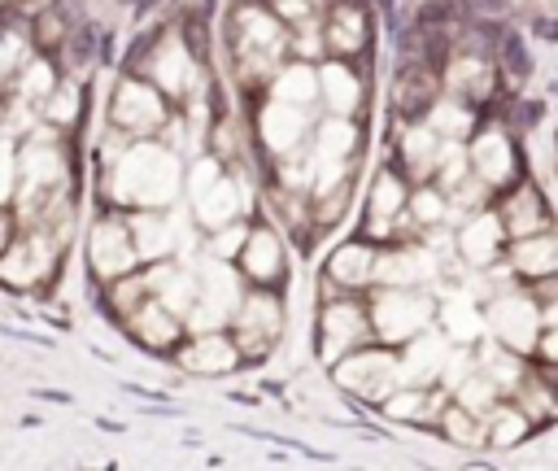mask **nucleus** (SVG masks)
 Masks as SVG:
<instances>
[{
	"label": "nucleus",
	"mask_w": 558,
	"mask_h": 471,
	"mask_svg": "<svg viewBox=\"0 0 558 471\" xmlns=\"http://www.w3.org/2000/svg\"><path fill=\"white\" fill-rule=\"evenodd\" d=\"M235 209H240V192H235L231 183H222V179H218V183H209V188L196 196V218H201V222H209V227H222Z\"/></svg>",
	"instance_id": "nucleus-9"
},
{
	"label": "nucleus",
	"mask_w": 558,
	"mask_h": 471,
	"mask_svg": "<svg viewBox=\"0 0 558 471\" xmlns=\"http://www.w3.org/2000/svg\"><path fill=\"white\" fill-rule=\"evenodd\" d=\"M336 44H357V17H353V13H340V22H336Z\"/></svg>",
	"instance_id": "nucleus-30"
},
{
	"label": "nucleus",
	"mask_w": 558,
	"mask_h": 471,
	"mask_svg": "<svg viewBox=\"0 0 558 471\" xmlns=\"http://www.w3.org/2000/svg\"><path fill=\"white\" fill-rule=\"evenodd\" d=\"M209 183H218V166H214V161H201V166H196V174H192V192L201 196Z\"/></svg>",
	"instance_id": "nucleus-29"
},
{
	"label": "nucleus",
	"mask_w": 558,
	"mask_h": 471,
	"mask_svg": "<svg viewBox=\"0 0 558 471\" xmlns=\"http://www.w3.org/2000/svg\"><path fill=\"white\" fill-rule=\"evenodd\" d=\"M244 262L257 279H270L279 270V240L275 235H253L248 249H244Z\"/></svg>",
	"instance_id": "nucleus-16"
},
{
	"label": "nucleus",
	"mask_w": 558,
	"mask_h": 471,
	"mask_svg": "<svg viewBox=\"0 0 558 471\" xmlns=\"http://www.w3.org/2000/svg\"><path fill=\"white\" fill-rule=\"evenodd\" d=\"M170 249V227L161 218H135V253L140 257H161Z\"/></svg>",
	"instance_id": "nucleus-15"
},
{
	"label": "nucleus",
	"mask_w": 558,
	"mask_h": 471,
	"mask_svg": "<svg viewBox=\"0 0 558 471\" xmlns=\"http://www.w3.org/2000/svg\"><path fill=\"white\" fill-rule=\"evenodd\" d=\"M240 52H244L248 70H262L279 52V26L257 9L240 13Z\"/></svg>",
	"instance_id": "nucleus-2"
},
{
	"label": "nucleus",
	"mask_w": 558,
	"mask_h": 471,
	"mask_svg": "<svg viewBox=\"0 0 558 471\" xmlns=\"http://www.w3.org/2000/svg\"><path fill=\"white\" fill-rule=\"evenodd\" d=\"M275 331H279V310H275V301H266V297L248 301L244 314H240V340H244L248 349H266V340H270Z\"/></svg>",
	"instance_id": "nucleus-7"
},
{
	"label": "nucleus",
	"mask_w": 558,
	"mask_h": 471,
	"mask_svg": "<svg viewBox=\"0 0 558 471\" xmlns=\"http://www.w3.org/2000/svg\"><path fill=\"white\" fill-rule=\"evenodd\" d=\"M201 292H205V305H214V310H235V301H240V288H235V275L222 266V262H205L201 266Z\"/></svg>",
	"instance_id": "nucleus-8"
},
{
	"label": "nucleus",
	"mask_w": 558,
	"mask_h": 471,
	"mask_svg": "<svg viewBox=\"0 0 558 471\" xmlns=\"http://www.w3.org/2000/svg\"><path fill=\"white\" fill-rule=\"evenodd\" d=\"M44 266H48V249H44V244H22V249H13V253L0 262V275H4L9 283H31Z\"/></svg>",
	"instance_id": "nucleus-11"
},
{
	"label": "nucleus",
	"mask_w": 558,
	"mask_h": 471,
	"mask_svg": "<svg viewBox=\"0 0 558 471\" xmlns=\"http://www.w3.org/2000/svg\"><path fill=\"white\" fill-rule=\"evenodd\" d=\"M26 174H31V183H52V179H61V157L52 148H31Z\"/></svg>",
	"instance_id": "nucleus-23"
},
{
	"label": "nucleus",
	"mask_w": 558,
	"mask_h": 471,
	"mask_svg": "<svg viewBox=\"0 0 558 471\" xmlns=\"http://www.w3.org/2000/svg\"><path fill=\"white\" fill-rule=\"evenodd\" d=\"M375 323H379L384 336H405L414 323H423V305H414L405 297H388V301H379Z\"/></svg>",
	"instance_id": "nucleus-12"
},
{
	"label": "nucleus",
	"mask_w": 558,
	"mask_h": 471,
	"mask_svg": "<svg viewBox=\"0 0 558 471\" xmlns=\"http://www.w3.org/2000/svg\"><path fill=\"white\" fill-rule=\"evenodd\" d=\"M179 192V166L166 148L157 144H140L122 157L118 166V196L135 201V205H166Z\"/></svg>",
	"instance_id": "nucleus-1"
},
{
	"label": "nucleus",
	"mask_w": 558,
	"mask_h": 471,
	"mask_svg": "<svg viewBox=\"0 0 558 471\" xmlns=\"http://www.w3.org/2000/svg\"><path fill=\"white\" fill-rule=\"evenodd\" d=\"M418 410V397H397L392 401V414H414Z\"/></svg>",
	"instance_id": "nucleus-33"
},
{
	"label": "nucleus",
	"mask_w": 558,
	"mask_h": 471,
	"mask_svg": "<svg viewBox=\"0 0 558 471\" xmlns=\"http://www.w3.org/2000/svg\"><path fill=\"white\" fill-rule=\"evenodd\" d=\"M340 384L344 388H357V392H384L388 384H392V362L388 358H379V353H357V358H349V362H340Z\"/></svg>",
	"instance_id": "nucleus-4"
},
{
	"label": "nucleus",
	"mask_w": 558,
	"mask_h": 471,
	"mask_svg": "<svg viewBox=\"0 0 558 471\" xmlns=\"http://www.w3.org/2000/svg\"><path fill=\"white\" fill-rule=\"evenodd\" d=\"M397 201H401V188H397V179H379L375 183V214H392L397 209Z\"/></svg>",
	"instance_id": "nucleus-24"
},
{
	"label": "nucleus",
	"mask_w": 558,
	"mask_h": 471,
	"mask_svg": "<svg viewBox=\"0 0 558 471\" xmlns=\"http://www.w3.org/2000/svg\"><path fill=\"white\" fill-rule=\"evenodd\" d=\"M48 87H52V74H48V65L35 61V65L26 70V96H44Z\"/></svg>",
	"instance_id": "nucleus-27"
},
{
	"label": "nucleus",
	"mask_w": 558,
	"mask_h": 471,
	"mask_svg": "<svg viewBox=\"0 0 558 471\" xmlns=\"http://www.w3.org/2000/svg\"><path fill=\"white\" fill-rule=\"evenodd\" d=\"M9 52H13V48H0V74L9 70Z\"/></svg>",
	"instance_id": "nucleus-35"
},
{
	"label": "nucleus",
	"mask_w": 558,
	"mask_h": 471,
	"mask_svg": "<svg viewBox=\"0 0 558 471\" xmlns=\"http://www.w3.org/2000/svg\"><path fill=\"white\" fill-rule=\"evenodd\" d=\"M414 270H418L414 257H384L379 262V279H410Z\"/></svg>",
	"instance_id": "nucleus-25"
},
{
	"label": "nucleus",
	"mask_w": 558,
	"mask_h": 471,
	"mask_svg": "<svg viewBox=\"0 0 558 471\" xmlns=\"http://www.w3.org/2000/svg\"><path fill=\"white\" fill-rule=\"evenodd\" d=\"M262 135L270 148H292L301 135V109L275 96V105H266V113H262Z\"/></svg>",
	"instance_id": "nucleus-6"
},
{
	"label": "nucleus",
	"mask_w": 558,
	"mask_h": 471,
	"mask_svg": "<svg viewBox=\"0 0 558 471\" xmlns=\"http://www.w3.org/2000/svg\"><path fill=\"white\" fill-rule=\"evenodd\" d=\"M140 336H148L153 345H166L170 336H174V318L166 314V305H148V310H140Z\"/></svg>",
	"instance_id": "nucleus-21"
},
{
	"label": "nucleus",
	"mask_w": 558,
	"mask_h": 471,
	"mask_svg": "<svg viewBox=\"0 0 558 471\" xmlns=\"http://www.w3.org/2000/svg\"><path fill=\"white\" fill-rule=\"evenodd\" d=\"M235 362V349L218 336H201L192 349H187V366L192 371H227Z\"/></svg>",
	"instance_id": "nucleus-13"
},
{
	"label": "nucleus",
	"mask_w": 558,
	"mask_h": 471,
	"mask_svg": "<svg viewBox=\"0 0 558 471\" xmlns=\"http://www.w3.org/2000/svg\"><path fill=\"white\" fill-rule=\"evenodd\" d=\"M436 209H440L436 196H418V214H423V218H436Z\"/></svg>",
	"instance_id": "nucleus-34"
},
{
	"label": "nucleus",
	"mask_w": 558,
	"mask_h": 471,
	"mask_svg": "<svg viewBox=\"0 0 558 471\" xmlns=\"http://www.w3.org/2000/svg\"><path fill=\"white\" fill-rule=\"evenodd\" d=\"M279 100H288V105L314 100V70L310 65H288L279 74Z\"/></svg>",
	"instance_id": "nucleus-17"
},
{
	"label": "nucleus",
	"mask_w": 558,
	"mask_h": 471,
	"mask_svg": "<svg viewBox=\"0 0 558 471\" xmlns=\"http://www.w3.org/2000/svg\"><path fill=\"white\" fill-rule=\"evenodd\" d=\"M131 262H135V244L126 240V231L113 222H100L92 231V266L100 275H122Z\"/></svg>",
	"instance_id": "nucleus-3"
},
{
	"label": "nucleus",
	"mask_w": 558,
	"mask_h": 471,
	"mask_svg": "<svg viewBox=\"0 0 558 471\" xmlns=\"http://www.w3.org/2000/svg\"><path fill=\"white\" fill-rule=\"evenodd\" d=\"M240 240H244V231H222L214 249H218V253H235V249H240Z\"/></svg>",
	"instance_id": "nucleus-31"
},
{
	"label": "nucleus",
	"mask_w": 558,
	"mask_h": 471,
	"mask_svg": "<svg viewBox=\"0 0 558 471\" xmlns=\"http://www.w3.org/2000/svg\"><path fill=\"white\" fill-rule=\"evenodd\" d=\"M13 192V148L0 140V201Z\"/></svg>",
	"instance_id": "nucleus-28"
},
{
	"label": "nucleus",
	"mask_w": 558,
	"mask_h": 471,
	"mask_svg": "<svg viewBox=\"0 0 558 471\" xmlns=\"http://www.w3.org/2000/svg\"><path fill=\"white\" fill-rule=\"evenodd\" d=\"M357 331H362V318H357L353 305H331L327 310V353H340Z\"/></svg>",
	"instance_id": "nucleus-14"
},
{
	"label": "nucleus",
	"mask_w": 558,
	"mask_h": 471,
	"mask_svg": "<svg viewBox=\"0 0 558 471\" xmlns=\"http://www.w3.org/2000/svg\"><path fill=\"white\" fill-rule=\"evenodd\" d=\"M349 144H353V126L349 122H327L323 135H318V157L336 161L340 153H349Z\"/></svg>",
	"instance_id": "nucleus-22"
},
{
	"label": "nucleus",
	"mask_w": 558,
	"mask_h": 471,
	"mask_svg": "<svg viewBox=\"0 0 558 471\" xmlns=\"http://www.w3.org/2000/svg\"><path fill=\"white\" fill-rule=\"evenodd\" d=\"M323 92H327V105H336V109H353V100H357V83L344 65L323 70Z\"/></svg>",
	"instance_id": "nucleus-18"
},
{
	"label": "nucleus",
	"mask_w": 558,
	"mask_h": 471,
	"mask_svg": "<svg viewBox=\"0 0 558 471\" xmlns=\"http://www.w3.org/2000/svg\"><path fill=\"white\" fill-rule=\"evenodd\" d=\"M331 275L344 279V283L366 279V275H371V253H366V249H340V253L331 257Z\"/></svg>",
	"instance_id": "nucleus-19"
},
{
	"label": "nucleus",
	"mask_w": 558,
	"mask_h": 471,
	"mask_svg": "<svg viewBox=\"0 0 558 471\" xmlns=\"http://www.w3.org/2000/svg\"><path fill=\"white\" fill-rule=\"evenodd\" d=\"M157 78H161L166 92H183L192 83V61H187V52H183L179 39H166L161 44V52H157Z\"/></svg>",
	"instance_id": "nucleus-10"
},
{
	"label": "nucleus",
	"mask_w": 558,
	"mask_h": 471,
	"mask_svg": "<svg viewBox=\"0 0 558 471\" xmlns=\"http://www.w3.org/2000/svg\"><path fill=\"white\" fill-rule=\"evenodd\" d=\"M0 240H4V218H0Z\"/></svg>",
	"instance_id": "nucleus-36"
},
{
	"label": "nucleus",
	"mask_w": 558,
	"mask_h": 471,
	"mask_svg": "<svg viewBox=\"0 0 558 471\" xmlns=\"http://www.w3.org/2000/svg\"><path fill=\"white\" fill-rule=\"evenodd\" d=\"M113 109H118V122L131 126V131H148V126H157V118H161V100H157L148 87H140V83H122Z\"/></svg>",
	"instance_id": "nucleus-5"
},
{
	"label": "nucleus",
	"mask_w": 558,
	"mask_h": 471,
	"mask_svg": "<svg viewBox=\"0 0 558 471\" xmlns=\"http://www.w3.org/2000/svg\"><path fill=\"white\" fill-rule=\"evenodd\" d=\"M74 109H78V105H74V96H70V92L52 100V113H57V118H74Z\"/></svg>",
	"instance_id": "nucleus-32"
},
{
	"label": "nucleus",
	"mask_w": 558,
	"mask_h": 471,
	"mask_svg": "<svg viewBox=\"0 0 558 471\" xmlns=\"http://www.w3.org/2000/svg\"><path fill=\"white\" fill-rule=\"evenodd\" d=\"M432 366H436V340L414 345V353H410V371H414V375H427Z\"/></svg>",
	"instance_id": "nucleus-26"
},
{
	"label": "nucleus",
	"mask_w": 558,
	"mask_h": 471,
	"mask_svg": "<svg viewBox=\"0 0 558 471\" xmlns=\"http://www.w3.org/2000/svg\"><path fill=\"white\" fill-rule=\"evenodd\" d=\"M157 288H161V301H166V310H187L192 305V279L187 275H174V270H157V279H153Z\"/></svg>",
	"instance_id": "nucleus-20"
}]
</instances>
